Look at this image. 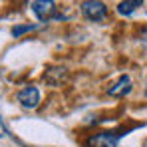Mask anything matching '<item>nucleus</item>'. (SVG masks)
<instances>
[{
  "instance_id": "nucleus-1",
  "label": "nucleus",
  "mask_w": 147,
  "mask_h": 147,
  "mask_svg": "<svg viewBox=\"0 0 147 147\" xmlns=\"http://www.w3.org/2000/svg\"><path fill=\"white\" fill-rule=\"evenodd\" d=\"M32 12L38 20L48 22V20H62L64 16L56 12V2L54 0H34L32 2Z\"/></svg>"
},
{
  "instance_id": "nucleus-2",
  "label": "nucleus",
  "mask_w": 147,
  "mask_h": 147,
  "mask_svg": "<svg viewBox=\"0 0 147 147\" xmlns=\"http://www.w3.org/2000/svg\"><path fill=\"white\" fill-rule=\"evenodd\" d=\"M82 14L88 20L101 22L107 18V6L101 0H86V2H82Z\"/></svg>"
},
{
  "instance_id": "nucleus-3",
  "label": "nucleus",
  "mask_w": 147,
  "mask_h": 147,
  "mask_svg": "<svg viewBox=\"0 0 147 147\" xmlns=\"http://www.w3.org/2000/svg\"><path fill=\"white\" fill-rule=\"evenodd\" d=\"M119 143V133L113 131H99L88 137L86 147H117Z\"/></svg>"
},
{
  "instance_id": "nucleus-4",
  "label": "nucleus",
  "mask_w": 147,
  "mask_h": 147,
  "mask_svg": "<svg viewBox=\"0 0 147 147\" xmlns=\"http://www.w3.org/2000/svg\"><path fill=\"white\" fill-rule=\"evenodd\" d=\"M18 103L24 107V109H34V107H38V103H40V92H38V88H34V86H28V88H22L20 92H18Z\"/></svg>"
},
{
  "instance_id": "nucleus-5",
  "label": "nucleus",
  "mask_w": 147,
  "mask_h": 147,
  "mask_svg": "<svg viewBox=\"0 0 147 147\" xmlns=\"http://www.w3.org/2000/svg\"><path fill=\"white\" fill-rule=\"evenodd\" d=\"M107 92H109L111 98H125L131 92V78L129 76H119V80L113 86H109Z\"/></svg>"
},
{
  "instance_id": "nucleus-6",
  "label": "nucleus",
  "mask_w": 147,
  "mask_h": 147,
  "mask_svg": "<svg viewBox=\"0 0 147 147\" xmlns=\"http://www.w3.org/2000/svg\"><path fill=\"white\" fill-rule=\"evenodd\" d=\"M66 78H68V70H66V68H60V66L50 68V70H46V74H44V80L48 82L50 86H60Z\"/></svg>"
},
{
  "instance_id": "nucleus-7",
  "label": "nucleus",
  "mask_w": 147,
  "mask_h": 147,
  "mask_svg": "<svg viewBox=\"0 0 147 147\" xmlns=\"http://www.w3.org/2000/svg\"><path fill=\"white\" fill-rule=\"evenodd\" d=\"M30 30H36V26H34V24L16 26V28H12V36H14V38H18V36H22L24 32H30Z\"/></svg>"
},
{
  "instance_id": "nucleus-8",
  "label": "nucleus",
  "mask_w": 147,
  "mask_h": 147,
  "mask_svg": "<svg viewBox=\"0 0 147 147\" xmlns=\"http://www.w3.org/2000/svg\"><path fill=\"white\" fill-rule=\"evenodd\" d=\"M133 10H135V8H131L125 0H123V2H119V6H117V12H119L121 16H131V14H133Z\"/></svg>"
},
{
  "instance_id": "nucleus-9",
  "label": "nucleus",
  "mask_w": 147,
  "mask_h": 147,
  "mask_svg": "<svg viewBox=\"0 0 147 147\" xmlns=\"http://www.w3.org/2000/svg\"><path fill=\"white\" fill-rule=\"evenodd\" d=\"M125 2H127L131 8H137V6H141V4H143V0H125Z\"/></svg>"
},
{
  "instance_id": "nucleus-10",
  "label": "nucleus",
  "mask_w": 147,
  "mask_h": 147,
  "mask_svg": "<svg viewBox=\"0 0 147 147\" xmlns=\"http://www.w3.org/2000/svg\"><path fill=\"white\" fill-rule=\"evenodd\" d=\"M141 44H143V48L147 50V28L141 32Z\"/></svg>"
}]
</instances>
